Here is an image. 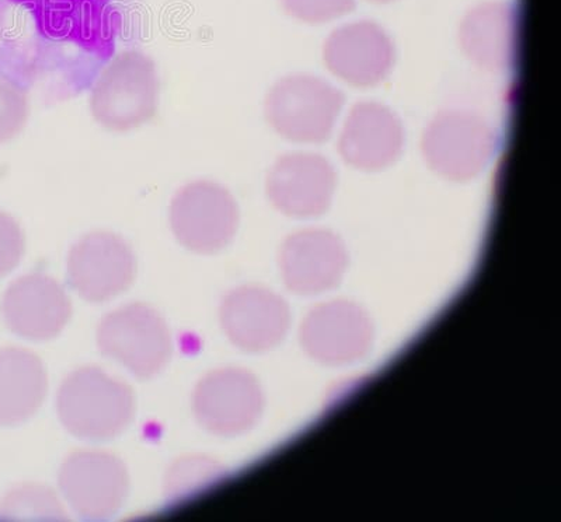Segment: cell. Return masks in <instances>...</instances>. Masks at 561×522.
<instances>
[{
    "mask_svg": "<svg viewBox=\"0 0 561 522\" xmlns=\"http://www.w3.org/2000/svg\"><path fill=\"white\" fill-rule=\"evenodd\" d=\"M32 14L39 37L48 43L53 74L65 63L92 55H112L119 26L113 0H10Z\"/></svg>",
    "mask_w": 561,
    "mask_h": 522,
    "instance_id": "cell-1",
    "label": "cell"
},
{
    "mask_svg": "<svg viewBox=\"0 0 561 522\" xmlns=\"http://www.w3.org/2000/svg\"><path fill=\"white\" fill-rule=\"evenodd\" d=\"M57 414L65 429L80 440L108 441L123 434L135 415L131 386L88 366L72 371L57 394Z\"/></svg>",
    "mask_w": 561,
    "mask_h": 522,
    "instance_id": "cell-2",
    "label": "cell"
},
{
    "mask_svg": "<svg viewBox=\"0 0 561 522\" xmlns=\"http://www.w3.org/2000/svg\"><path fill=\"white\" fill-rule=\"evenodd\" d=\"M160 80L157 65L139 51L118 54L99 74L90 109L102 127L129 132L157 117Z\"/></svg>",
    "mask_w": 561,
    "mask_h": 522,
    "instance_id": "cell-3",
    "label": "cell"
},
{
    "mask_svg": "<svg viewBox=\"0 0 561 522\" xmlns=\"http://www.w3.org/2000/svg\"><path fill=\"white\" fill-rule=\"evenodd\" d=\"M100 351L140 380L157 378L173 356L167 321L147 304L123 305L105 315L98 329Z\"/></svg>",
    "mask_w": 561,
    "mask_h": 522,
    "instance_id": "cell-4",
    "label": "cell"
},
{
    "mask_svg": "<svg viewBox=\"0 0 561 522\" xmlns=\"http://www.w3.org/2000/svg\"><path fill=\"white\" fill-rule=\"evenodd\" d=\"M421 148L425 162L440 177L468 181L488 167L497 152L499 135L479 114L447 109L431 119Z\"/></svg>",
    "mask_w": 561,
    "mask_h": 522,
    "instance_id": "cell-5",
    "label": "cell"
},
{
    "mask_svg": "<svg viewBox=\"0 0 561 522\" xmlns=\"http://www.w3.org/2000/svg\"><path fill=\"white\" fill-rule=\"evenodd\" d=\"M344 95L309 74L280 79L265 98V118L280 137L297 143H322L332 135Z\"/></svg>",
    "mask_w": 561,
    "mask_h": 522,
    "instance_id": "cell-6",
    "label": "cell"
},
{
    "mask_svg": "<svg viewBox=\"0 0 561 522\" xmlns=\"http://www.w3.org/2000/svg\"><path fill=\"white\" fill-rule=\"evenodd\" d=\"M239 206L224 185L193 181L175 193L169 222L174 237L195 254L214 255L227 248L238 232Z\"/></svg>",
    "mask_w": 561,
    "mask_h": 522,
    "instance_id": "cell-7",
    "label": "cell"
},
{
    "mask_svg": "<svg viewBox=\"0 0 561 522\" xmlns=\"http://www.w3.org/2000/svg\"><path fill=\"white\" fill-rule=\"evenodd\" d=\"M58 485L75 513L82 519L104 520L117 514L127 500L129 474L117 455L83 450L65 460Z\"/></svg>",
    "mask_w": 561,
    "mask_h": 522,
    "instance_id": "cell-8",
    "label": "cell"
},
{
    "mask_svg": "<svg viewBox=\"0 0 561 522\" xmlns=\"http://www.w3.org/2000/svg\"><path fill=\"white\" fill-rule=\"evenodd\" d=\"M70 289L93 304L118 298L137 276V258L127 241L110 232L83 235L67 259Z\"/></svg>",
    "mask_w": 561,
    "mask_h": 522,
    "instance_id": "cell-9",
    "label": "cell"
},
{
    "mask_svg": "<svg viewBox=\"0 0 561 522\" xmlns=\"http://www.w3.org/2000/svg\"><path fill=\"white\" fill-rule=\"evenodd\" d=\"M192 410L197 424L209 434L233 437L255 424L262 410V394L245 371L214 370L195 385Z\"/></svg>",
    "mask_w": 561,
    "mask_h": 522,
    "instance_id": "cell-10",
    "label": "cell"
},
{
    "mask_svg": "<svg viewBox=\"0 0 561 522\" xmlns=\"http://www.w3.org/2000/svg\"><path fill=\"white\" fill-rule=\"evenodd\" d=\"M2 317L20 338L44 343L57 338L72 317V301L64 286L44 274L14 280L2 299Z\"/></svg>",
    "mask_w": 561,
    "mask_h": 522,
    "instance_id": "cell-11",
    "label": "cell"
},
{
    "mask_svg": "<svg viewBox=\"0 0 561 522\" xmlns=\"http://www.w3.org/2000/svg\"><path fill=\"white\" fill-rule=\"evenodd\" d=\"M325 67L355 88H373L393 67L394 48L378 24L358 22L330 35L323 51Z\"/></svg>",
    "mask_w": 561,
    "mask_h": 522,
    "instance_id": "cell-12",
    "label": "cell"
},
{
    "mask_svg": "<svg viewBox=\"0 0 561 522\" xmlns=\"http://www.w3.org/2000/svg\"><path fill=\"white\" fill-rule=\"evenodd\" d=\"M335 179L333 165L322 155L284 154L270 170L267 195L275 208L285 214H318L332 200Z\"/></svg>",
    "mask_w": 561,
    "mask_h": 522,
    "instance_id": "cell-13",
    "label": "cell"
},
{
    "mask_svg": "<svg viewBox=\"0 0 561 522\" xmlns=\"http://www.w3.org/2000/svg\"><path fill=\"white\" fill-rule=\"evenodd\" d=\"M404 129L392 109L378 103L355 105L340 135L344 162L363 172H380L403 152Z\"/></svg>",
    "mask_w": 561,
    "mask_h": 522,
    "instance_id": "cell-14",
    "label": "cell"
},
{
    "mask_svg": "<svg viewBox=\"0 0 561 522\" xmlns=\"http://www.w3.org/2000/svg\"><path fill=\"white\" fill-rule=\"evenodd\" d=\"M519 43V14L510 3L490 2L470 10L460 26V45L469 59L490 72L514 67Z\"/></svg>",
    "mask_w": 561,
    "mask_h": 522,
    "instance_id": "cell-15",
    "label": "cell"
},
{
    "mask_svg": "<svg viewBox=\"0 0 561 522\" xmlns=\"http://www.w3.org/2000/svg\"><path fill=\"white\" fill-rule=\"evenodd\" d=\"M220 324L230 343L250 351L273 346L284 333L285 311L270 291L244 286L230 291L220 308Z\"/></svg>",
    "mask_w": 561,
    "mask_h": 522,
    "instance_id": "cell-16",
    "label": "cell"
},
{
    "mask_svg": "<svg viewBox=\"0 0 561 522\" xmlns=\"http://www.w3.org/2000/svg\"><path fill=\"white\" fill-rule=\"evenodd\" d=\"M47 393V370L37 355L22 348L0 349V426L33 418Z\"/></svg>",
    "mask_w": 561,
    "mask_h": 522,
    "instance_id": "cell-17",
    "label": "cell"
},
{
    "mask_svg": "<svg viewBox=\"0 0 561 522\" xmlns=\"http://www.w3.org/2000/svg\"><path fill=\"white\" fill-rule=\"evenodd\" d=\"M344 264V251L332 234L304 232L290 235L280 251V268L295 288L334 278Z\"/></svg>",
    "mask_w": 561,
    "mask_h": 522,
    "instance_id": "cell-18",
    "label": "cell"
},
{
    "mask_svg": "<svg viewBox=\"0 0 561 522\" xmlns=\"http://www.w3.org/2000/svg\"><path fill=\"white\" fill-rule=\"evenodd\" d=\"M222 472L217 461L209 456H183L164 476V494L172 503H184L213 489Z\"/></svg>",
    "mask_w": 561,
    "mask_h": 522,
    "instance_id": "cell-19",
    "label": "cell"
},
{
    "mask_svg": "<svg viewBox=\"0 0 561 522\" xmlns=\"http://www.w3.org/2000/svg\"><path fill=\"white\" fill-rule=\"evenodd\" d=\"M7 520L62 521L65 509L55 491L45 486L26 485L14 489L2 503Z\"/></svg>",
    "mask_w": 561,
    "mask_h": 522,
    "instance_id": "cell-20",
    "label": "cell"
},
{
    "mask_svg": "<svg viewBox=\"0 0 561 522\" xmlns=\"http://www.w3.org/2000/svg\"><path fill=\"white\" fill-rule=\"evenodd\" d=\"M28 115L26 92L7 79H0V144L10 142L22 132Z\"/></svg>",
    "mask_w": 561,
    "mask_h": 522,
    "instance_id": "cell-21",
    "label": "cell"
},
{
    "mask_svg": "<svg viewBox=\"0 0 561 522\" xmlns=\"http://www.w3.org/2000/svg\"><path fill=\"white\" fill-rule=\"evenodd\" d=\"M290 16L307 23H324L351 12L354 0H280Z\"/></svg>",
    "mask_w": 561,
    "mask_h": 522,
    "instance_id": "cell-22",
    "label": "cell"
},
{
    "mask_svg": "<svg viewBox=\"0 0 561 522\" xmlns=\"http://www.w3.org/2000/svg\"><path fill=\"white\" fill-rule=\"evenodd\" d=\"M26 253V237L18 220L0 212V278L9 275L22 263Z\"/></svg>",
    "mask_w": 561,
    "mask_h": 522,
    "instance_id": "cell-23",
    "label": "cell"
},
{
    "mask_svg": "<svg viewBox=\"0 0 561 522\" xmlns=\"http://www.w3.org/2000/svg\"><path fill=\"white\" fill-rule=\"evenodd\" d=\"M377 2H388V0H377Z\"/></svg>",
    "mask_w": 561,
    "mask_h": 522,
    "instance_id": "cell-24",
    "label": "cell"
}]
</instances>
